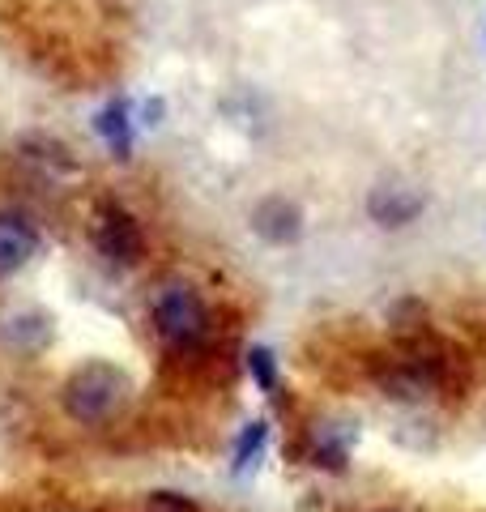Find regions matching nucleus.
Masks as SVG:
<instances>
[{
    "label": "nucleus",
    "instance_id": "9b49d317",
    "mask_svg": "<svg viewBox=\"0 0 486 512\" xmlns=\"http://www.w3.org/2000/svg\"><path fill=\"white\" fill-rule=\"evenodd\" d=\"M265 440H269V423L256 419V423L243 427V431H239V440H235V466H231V470H235V474H248L256 461H261Z\"/></svg>",
    "mask_w": 486,
    "mask_h": 512
},
{
    "label": "nucleus",
    "instance_id": "20e7f679",
    "mask_svg": "<svg viewBox=\"0 0 486 512\" xmlns=\"http://www.w3.org/2000/svg\"><path fill=\"white\" fill-rule=\"evenodd\" d=\"M52 342V316L39 308H5L0 312V346L13 355H39Z\"/></svg>",
    "mask_w": 486,
    "mask_h": 512
},
{
    "label": "nucleus",
    "instance_id": "f257e3e1",
    "mask_svg": "<svg viewBox=\"0 0 486 512\" xmlns=\"http://www.w3.org/2000/svg\"><path fill=\"white\" fill-rule=\"evenodd\" d=\"M128 397H133V380H128L124 367L107 363V359L81 363L77 372H69V380L60 384V406L81 427L111 423L128 406Z\"/></svg>",
    "mask_w": 486,
    "mask_h": 512
},
{
    "label": "nucleus",
    "instance_id": "6e6552de",
    "mask_svg": "<svg viewBox=\"0 0 486 512\" xmlns=\"http://www.w3.org/2000/svg\"><path fill=\"white\" fill-rule=\"evenodd\" d=\"M252 231L265 244H295L303 235V210L290 197H265L252 210Z\"/></svg>",
    "mask_w": 486,
    "mask_h": 512
},
{
    "label": "nucleus",
    "instance_id": "4468645a",
    "mask_svg": "<svg viewBox=\"0 0 486 512\" xmlns=\"http://www.w3.org/2000/svg\"><path fill=\"white\" fill-rule=\"evenodd\" d=\"M150 512H197V504L180 491H154L150 495Z\"/></svg>",
    "mask_w": 486,
    "mask_h": 512
},
{
    "label": "nucleus",
    "instance_id": "0eeeda50",
    "mask_svg": "<svg viewBox=\"0 0 486 512\" xmlns=\"http://www.w3.org/2000/svg\"><path fill=\"white\" fill-rule=\"evenodd\" d=\"M35 252H39L35 222L13 210H0V278H13L18 269H26Z\"/></svg>",
    "mask_w": 486,
    "mask_h": 512
},
{
    "label": "nucleus",
    "instance_id": "f8f14e48",
    "mask_svg": "<svg viewBox=\"0 0 486 512\" xmlns=\"http://www.w3.org/2000/svg\"><path fill=\"white\" fill-rule=\"evenodd\" d=\"M388 325H393V333L405 342V338H418V333H431L427 325V308L418 299H401L388 308Z\"/></svg>",
    "mask_w": 486,
    "mask_h": 512
},
{
    "label": "nucleus",
    "instance_id": "39448f33",
    "mask_svg": "<svg viewBox=\"0 0 486 512\" xmlns=\"http://www.w3.org/2000/svg\"><path fill=\"white\" fill-rule=\"evenodd\" d=\"M427 210V197L418 188H405V184H380L367 192V214L376 227L393 231V227H410V222Z\"/></svg>",
    "mask_w": 486,
    "mask_h": 512
},
{
    "label": "nucleus",
    "instance_id": "2eb2a0df",
    "mask_svg": "<svg viewBox=\"0 0 486 512\" xmlns=\"http://www.w3.org/2000/svg\"><path fill=\"white\" fill-rule=\"evenodd\" d=\"M158 120H162V103L150 99V103H145V120H141V124H158Z\"/></svg>",
    "mask_w": 486,
    "mask_h": 512
},
{
    "label": "nucleus",
    "instance_id": "9d476101",
    "mask_svg": "<svg viewBox=\"0 0 486 512\" xmlns=\"http://www.w3.org/2000/svg\"><path fill=\"white\" fill-rule=\"evenodd\" d=\"M94 128H99V137L111 146L116 158H128L133 154V116H128V103L124 99H111L99 116H94Z\"/></svg>",
    "mask_w": 486,
    "mask_h": 512
},
{
    "label": "nucleus",
    "instance_id": "7ed1b4c3",
    "mask_svg": "<svg viewBox=\"0 0 486 512\" xmlns=\"http://www.w3.org/2000/svg\"><path fill=\"white\" fill-rule=\"evenodd\" d=\"M94 248H99L103 261L111 265H120V269H133L145 261V231H141V222L137 214H128L124 205L116 201H103L99 210H94Z\"/></svg>",
    "mask_w": 486,
    "mask_h": 512
},
{
    "label": "nucleus",
    "instance_id": "423d86ee",
    "mask_svg": "<svg viewBox=\"0 0 486 512\" xmlns=\"http://www.w3.org/2000/svg\"><path fill=\"white\" fill-rule=\"evenodd\" d=\"M18 163L26 171H35L39 180H69V175H77V158L73 150L64 146V141H52V137H43V133H30L18 141Z\"/></svg>",
    "mask_w": 486,
    "mask_h": 512
},
{
    "label": "nucleus",
    "instance_id": "ddd939ff",
    "mask_svg": "<svg viewBox=\"0 0 486 512\" xmlns=\"http://www.w3.org/2000/svg\"><path fill=\"white\" fill-rule=\"evenodd\" d=\"M248 372H252V380L261 384L265 393L278 389V359H273L269 346H252V350H248Z\"/></svg>",
    "mask_w": 486,
    "mask_h": 512
},
{
    "label": "nucleus",
    "instance_id": "1a4fd4ad",
    "mask_svg": "<svg viewBox=\"0 0 486 512\" xmlns=\"http://www.w3.org/2000/svg\"><path fill=\"white\" fill-rule=\"evenodd\" d=\"M307 453H312V466L342 474L350 461V431L342 423H316L307 436Z\"/></svg>",
    "mask_w": 486,
    "mask_h": 512
},
{
    "label": "nucleus",
    "instance_id": "f03ea898",
    "mask_svg": "<svg viewBox=\"0 0 486 512\" xmlns=\"http://www.w3.org/2000/svg\"><path fill=\"white\" fill-rule=\"evenodd\" d=\"M150 320L158 329V338L184 350V346H197L205 333H209V303L192 282L184 278H171L154 286V299H150Z\"/></svg>",
    "mask_w": 486,
    "mask_h": 512
}]
</instances>
